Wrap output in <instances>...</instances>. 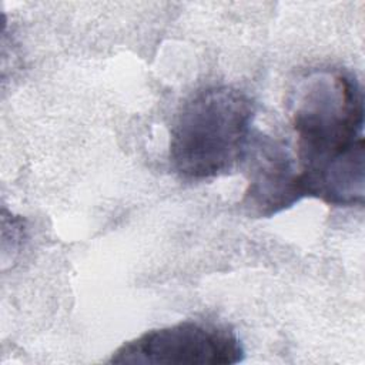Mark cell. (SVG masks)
Instances as JSON below:
<instances>
[{"label":"cell","instance_id":"1","mask_svg":"<svg viewBox=\"0 0 365 365\" xmlns=\"http://www.w3.org/2000/svg\"><path fill=\"white\" fill-rule=\"evenodd\" d=\"M297 167L304 197L329 205L364 204V94L351 73L317 70L302 78L291 100Z\"/></svg>","mask_w":365,"mask_h":365},{"label":"cell","instance_id":"2","mask_svg":"<svg viewBox=\"0 0 365 365\" xmlns=\"http://www.w3.org/2000/svg\"><path fill=\"white\" fill-rule=\"evenodd\" d=\"M252 100L231 86L204 88L180 108L170 133V163L187 180L231 171L244 158L252 134Z\"/></svg>","mask_w":365,"mask_h":365},{"label":"cell","instance_id":"3","mask_svg":"<svg viewBox=\"0 0 365 365\" xmlns=\"http://www.w3.org/2000/svg\"><path fill=\"white\" fill-rule=\"evenodd\" d=\"M244 359L237 334L225 325L182 321L144 332L117 348L110 364L231 365Z\"/></svg>","mask_w":365,"mask_h":365},{"label":"cell","instance_id":"4","mask_svg":"<svg viewBox=\"0 0 365 365\" xmlns=\"http://www.w3.org/2000/svg\"><path fill=\"white\" fill-rule=\"evenodd\" d=\"M241 163L248 177L241 205L250 215H275L304 197L295 160L281 141L252 133Z\"/></svg>","mask_w":365,"mask_h":365}]
</instances>
